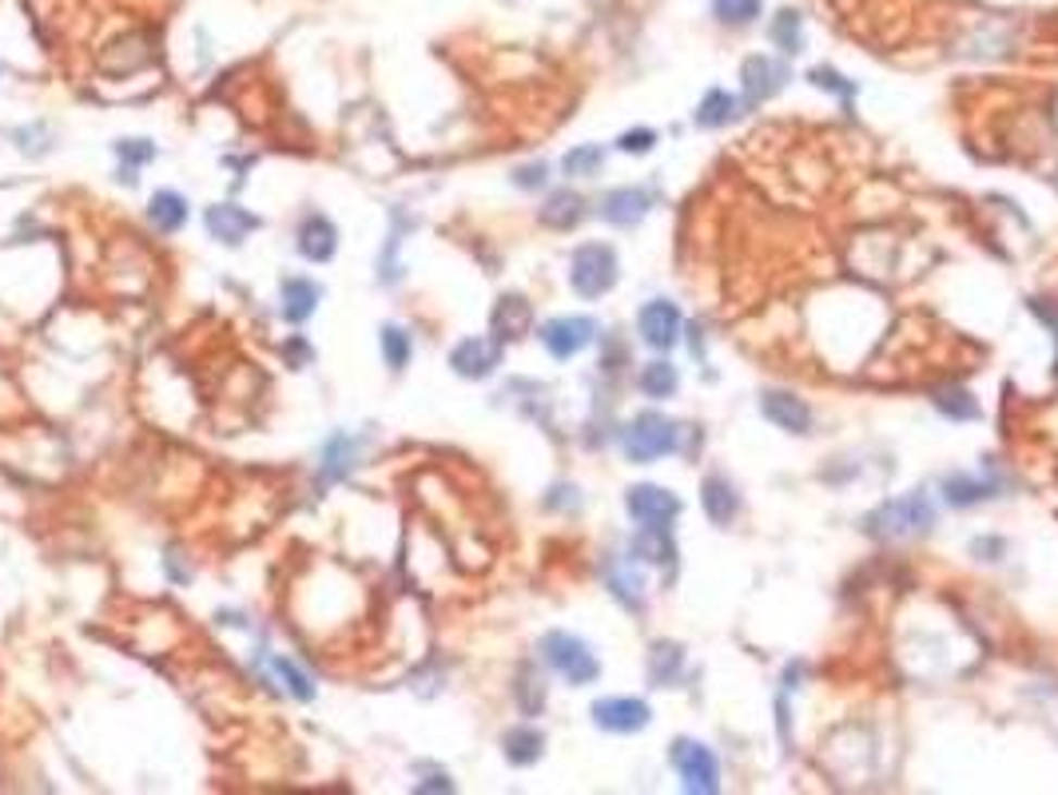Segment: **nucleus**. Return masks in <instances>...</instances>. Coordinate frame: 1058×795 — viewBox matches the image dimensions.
Masks as SVG:
<instances>
[{
	"label": "nucleus",
	"instance_id": "obj_34",
	"mask_svg": "<svg viewBox=\"0 0 1058 795\" xmlns=\"http://www.w3.org/2000/svg\"><path fill=\"white\" fill-rule=\"evenodd\" d=\"M120 167H144L155 160V144L151 139H116Z\"/></svg>",
	"mask_w": 1058,
	"mask_h": 795
},
{
	"label": "nucleus",
	"instance_id": "obj_30",
	"mask_svg": "<svg viewBox=\"0 0 1058 795\" xmlns=\"http://www.w3.org/2000/svg\"><path fill=\"white\" fill-rule=\"evenodd\" d=\"M378 346H383V358H386V367H390V370H402L410 362V355H414L410 335L402 331V326H383Z\"/></svg>",
	"mask_w": 1058,
	"mask_h": 795
},
{
	"label": "nucleus",
	"instance_id": "obj_9",
	"mask_svg": "<svg viewBox=\"0 0 1058 795\" xmlns=\"http://www.w3.org/2000/svg\"><path fill=\"white\" fill-rule=\"evenodd\" d=\"M625 506L633 513V521H640V525H661V530H669V521H676V513H681V497L669 494L664 485H633Z\"/></svg>",
	"mask_w": 1058,
	"mask_h": 795
},
{
	"label": "nucleus",
	"instance_id": "obj_17",
	"mask_svg": "<svg viewBox=\"0 0 1058 795\" xmlns=\"http://www.w3.org/2000/svg\"><path fill=\"white\" fill-rule=\"evenodd\" d=\"M530 323H534V311H530V302H525L522 295H501L494 314H489V326H494V338H498V343L522 338L525 331H530Z\"/></svg>",
	"mask_w": 1058,
	"mask_h": 795
},
{
	"label": "nucleus",
	"instance_id": "obj_1",
	"mask_svg": "<svg viewBox=\"0 0 1058 795\" xmlns=\"http://www.w3.org/2000/svg\"><path fill=\"white\" fill-rule=\"evenodd\" d=\"M935 525V506L923 494L892 497L884 506L863 518V530L880 537V542H907V537H923Z\"/></svg>",
	"mask_w": 1058,
	"mask_h": 795
},
{
	"label": "nucleus",
	"instance_id": "obj_15",
	"mask_svg": "<svg viewBox=\"0 0 1058 795\" xmlns=\"http://www.w3.org/2000/svg\"><path fill=\"white\" fill-rule=\"evenodd\" d=\"M208 231H211V239L235 247V243H244L251 231H259V215H251V211L239 208V203H215V208H208Z\"/></svg>",
	"mask_w": 1058,
	"mask_h": 795
},
{
	"label": "nucleus",
	"instance_id": "obj_31",
	"mask_svg": "<svg viewBox=\"0 0 1058 795\" xmlns=\"http://www.w3.org/2000/svg\"><path fill=\"white\" fill-rule=\"evenodd\" d=\"M637 382L649 398H669V394H676V367H669V362H649V367L640 370Z\"/></svg>",
	"mask_w": 1058,
	"mask_h": 795
},
{
	"label": "nucleus",
	"instance_id": "obj_4",
	"mask_svg": "<svg viewBox=\"0 0 1058 795\" xmlns=\"http://www.w3.org/2000/svg\"><path fill=\"white\" fill-rule=\"evenodd\" d=\"M669 760H673L676 775L685 780V792L712 795L721 787V760H717V751L697 744V740H676Z\"/></svg>",
	"mask_w": 1058,
	"mask_h": 795
},
{
	"label": "nucleus",
	"instance_id": "obj_16",
	"mask_svg": "<svg viewBox=\"0 0 1058 795\" xmlns=\"http://www.w3.org/2000/svg\"><path fill=\"white\" fill-rule=\"evenodd\" d=\"M760 410H764L768 422H776V426L788 430V434H804V430L812 426V410L804 406V398H796V394H788V390H768L764 398H760Z\"/></svg>",
	"mask_w": 1058,
	"mask_h": 795
},
{
	"label": "nucleus",
	"instance_id": "obj_29",
	"mask_svg": "<svg viewBox=\"0 0 1058 795\" xmlns=\"http://www.w3.org/2000/svg\"><path fill=\"white\" fill-rule=\"evenodd\" d=\"M935 410H939V414H947V418H955V422H975V418H979V402L967 390H959V386H955V390L935 394Z\"/></svg>",
	"mask_w": 1058,
	"mask_h": 795
},
{
	"label": "nucleus",
	"instance_id": "obj_35",
	"mask_svg": "<svg viewBox=\"0 0 1058 795\" xmlns=\"http://www.w3.org/2000/svg\"><path fill=\"white\" fill-rule=\"evenodd\" d=\"M764 0H717V16L724 24H752Z\"/></svg>",
	"mask_w": 1058,
	"mask_h": 795
},
{
	"label": "nucleus",
	"instance_id": "obj_21",
	"mask_svg": "<svg viewBox=\"0 0 1058 795\" xmlns=\"http://www.w3.org/2000/svg\"><path fill=\"white\" fill-rule=\"evenodd\" d=\"M700 506H705V513H709L717 525H729V521L736 518L740 497H736V489L729 485V477H705V485H700Z\"/></svg>",
	"mask_w": 1058,
	"mask_h": 795
},
{
	"label": "nucleus",
	"instance_id": "obj_27",
	"mask_svg": "<svg viewBox=\"0 0 1058 795\" xmlns=\"http://www.w3.org/2000/svg\"><path fill=\"white\" fill-rule=\"evenodd\" d=\"M740 108H745V104H736L729 92L712 88V92L705 96V100H700V108H697V124L700 127H724V124H733Z\"/></svg>",
	"mask_w": 1058,
	"mask_h": 795
},
{
	"label": "nucleus",
	"instance_id": "obj_10",
	"mask_svg": "<svg viewBox=\"0 0 1058 795\" xmlns=\"http://www.w3.org/2000/svg\"><path fill=\"white\" fill-rule=\"evenodd\" d=\"M501 362V343L498 338H462V343L450 350V367L458 378H489Z\"/></svg>",
	"mask_w": 1058,
	"mask_h": 795
},
{
	"label": "nucleus",
	"instance_id": "obj_24",
	"mask_svg": "<svg viewBox=\"0 0 1058 795\" xmlns=\"http://www.w3.org/2000/svg\"><path fill=\"white\" fill-rule=\"evenodd\" d=\"M685 672V648L673 645V641H657L649 653V676L652 684H661V688H669V684H676V676Z\"/></svg>",
	"mask_w": 1058,
	"mask_h": 795
},
{
	"label": "nucleus",
	"instance_id": "obj_41",
	"mask_svg": "<svg viewBox=\"0 0 1058 795\" xmlns=\"http://www.w3.org/2000/svg\"><path fill=\"white\" fill-rule=\"evenodd\" d=\"M414 792H453V784L446 780V775H431V780H426V784H419Z\"/></svg>",
	"mask_w": 1058,
	"mask_h": 795
},
{
	"label": "nucleus",
	"instance_id": "obj_23",
	"mask_svg": "<svg viewBox=\"0 0 1058 795\" xmlns=\"http://www.w3.org/2000/svg\"><path fill=\"white\" fill-rule=\"evenodd\" d=\"M585 215V199L577 196V191H553L549 196V203L542 208V223L553 231H570L577 227Z\"/></svg>",
	"mask_w": 1058,
	"mask_h": 795
},
{
	"label": "nucleus",
	"instance_id": "obj_38",
	"mask_svg": "<svg viewBox=\"0 0 1058 795\" xmlns=\"http://www.w3.org/2000/svg\"><path fill=\"white\" fill-rule=\"evenodd\" d=\"M808 80L816 84V88H827V92H839L844 96V104H851V96H856V84H848L839 72H832V69H816Z\"/></svg>",
	"mask_w": 1058,
	"mask_h": 795
},
{
	"label": "nucleus",
	"instance_id": "obj_22",
	"mask_svg": "<svg viewBox=\"0 0 1058 795\" xmlns=\"http://www.w3.org/2000/svg\"><path fill=\"white\" fill-rule=\"evenodd\" d=\"M148 220L155 223V231H163V235H175V231L187 223V199L179 196V191H172V187H163V191L151 196Z\"/></svg>",
	"mask_w": 1058,
	"mask_h": 795
},
{
	"label": "nucleus",
	"instance_id": "obj_14",
	"mask_svg": "<svg viewBox=\"0 0 1058 795\" xmlns=\"http://www.w3.org/2000/svg\"><path fill=\"white\" fill-rule=\"evenodd\" d=\"M338 251V227L326 215H307L299 223V254L307 263H331Z\"/></svg>",
	"mask_w": 1058,
	"mask_h": 795
},
{
	"label": "nucleus",
	"instance_id": "obj_37",
	"mask_svg": "<svg viewBox=\"0 0 1058 795\" xmlns=\"http://www.w3.org/2000/svg\"><path fill=\"white\" fill-rule=\"evenodd\" d=\"M617 148L628 151V156H645V151L657 148V132L652 127H633V132H625V136L617 139Z\"/></svg>",
	"mask_w": 1058,
	"mask_h": 795
},
{
	"label": "nucleus",
	"instance_id": "obj_33",
	"mask_svg": "<svg viewBox=\"0 0 1058 795\" xmlns=\"http://www.w3.org/2000/svg\"><path fill=\"white\" fill-rule=\"evenodd\" d=\"M402 227H407V220H402V215H395V231H390V239H386V251H383V259H378V278H383L386 287L402 278V263L395 259V254H398V243H402Z\"/></svg>",
	"mask_w": 1058,
	"mask_h": 795
},
{
	"label": "nucleus",
	"instance_id": "obj_12",
	"mask_svg": "<svg viewBox=\"0 0 1058 795\" xmlns=\"http://www.w3.org/2000/svg\"><path fill=\"white\" fill-rule=\"evenodd\" d=\"M652 199L657 196L645 191V187H617V191H609L601 199V220L613 223V227H633V223H640L649 215Z\"/></svg>",
	"mask_w": 1058,
	"mask_h": 795
},
{
	"label": "nucleus",
	"instance_id": "obj_19",
	"mask_svg": "<svg viewBox=\"0 0 1058 795\" xmlns=\"http://www.w3.org/2000/svg\"><path fill=\"white\" fill-rule=\"evenodd\" d=\"M633 554H637L640 561L661 566L664 576H673L676 545H673V537H669V530H661V525H640V533L633 537Z\"/></svg>",
	"mask_w": 1058,
	"mask_h": 795
},
{
	"label": "nucleus",
	"instance_id": "obj_11",
	"mask_svg": "<svg viewBox=\"0 0 1058 795\" xmlns=\"http://www.w3.org/2000/svg\"><path fill=\"white\" fill-rule=\"evenodd\" d=\"M788 80V69L772 57H748L740 64V88H745V108L764 104L768 96H776Z\"/></svg>",
	"mask_w": 1058,
	"mask_h": 795
},
{
	"label": "nucleus",
	"instance_id": "obj_20",
	"mask_svg": "<svg viewBox=\"0 0 1058 795\" xmlns=\"http://www.w3.org/2000/svg\"><path fill=\"white\" fill-rule=\"evenodd\" d=\"M501 751H506V760H510L513 768H530V763L542 760V751H546V736H542L537 728H530V724H518V728H510V732L501 736Z\"/></svg>",
	"mask_w": 1058,
	"mask_h": 795
},
{
	"label": "nucleus",
	"instance_id": "obj_28",
	"mask_svg": "<svg viewBox=\"0 0 1058 795\" xmlns=\"http://www.w3.org/2000/svg\"><path fill=\"white\" fill-rule=\"evenodd\" d=\"M768 40L784 52V57H796L804 48V36H800V16L792 9H784V12H776L772 16V24H768Z\"/></svg>",
	"mask_w": 1058,
	"mask_h": 795
},
{
	"label": "nucleus",
	"instance_id": "obj_39",
	"mask_svg": "<svg viewBox=\"0 0 1058 795\" xmlns=\"http://www.w3.org/2000/svg\"><path fill=\"white\" fill-rule=\"evenodd\" d=\"M546 172H549L546 163H525V167H518V172H513V184L525 187V191H530V187H542V184H546Z\"/></svg>",
	"mask_w": 1058,
	"mask_h": 795
},
{
	"label": "nucleus",
	"instance_id": "obj_36",
	"mask_svg": "<svg viewBox=\"0 0 1058 795\" xmlns=\"http://www.w3.org/2000/svg\"><path fill=\"white\" fill-rule=\"evenodd\" d=\"M275 672L283 676V684H287V692H291L295 700H311L314 688L311 681H307V672H299L287 657H275Z\"/></svg>",
	"mask_w": 1058,
	"mask_h": 795
},
{
	"label": "nucleus",
	"instance_id": "obj_3",
	"mask_svg": "<svg viewBox=\"0 0 1058 795\" xmlns=\"http://www.w3.org/2000/svg\"><path fill=\"white\" fill-rule=\"evenodd\" d=\"M617 283V251L605 243H585L570 259V287L582 299H601Z\"/></svg>",
	"mask_w": 1058,
	"mask_h": 795
},
{
	"label": "nucleus",
	"instance_id": "obj_13",
	"mask_svg": "<svg viewBox=\"0 0 1058 795\" xmlns=\"http://www.w3.org/2000/svg\"><path fill=\"white\" fill-rule=\"evenodd\" d=\"M319 299H323V287L314 283V278H302V275H287L279 287V314L287 319V323H307L314 311H319Z\"/></svg>",
	"mask_w": 1058,
	"mask_h": 795
},
{
	"label": "nucleus",
	"instance_id": "obj_26",
	"mask_svg": "<svg viewBox=\"0 0 1058 795\" xmlns=\"http://www.w3.org/2000/svg\"><path fill=\"white\" fill-rule=\"evenodd\" d=\"M605 585H609V593H613L625 609H640L645 605V588H640V576L633 573V569H625L621 561H613V566H605Z\"/></svg>",
	"mask_w": 1058,
	"mask_h": 795
},
{
	"label": "nucleus",
	"instance_id": "obj_7",
	"mask_svg": "<svg viewBox=\"0 0 1058 795\" xmlns=\"http://www.w3.org/2000/svg\"><path fill=\"white\" fill-rule=\"evenodd\" d=\"M681 326H685V319L676 311V302L669 299H652L637 311L640 343L652 346V350H673L681 343Z\"/></svg>",
	"mask_w": 1058,
	"mask_h": 795
},
{
	"label": "nucleus",
	"instance_id": "obj_2",
	"mask_svg": "<svg viewBox=\"0 0 1058 795\" xmlns=\"http://www.w3.org/2000/svg\"><path fill=\"white\" fill-rule=\"evenodd\" d=\"M542 660L570 684H594L601 664H597L594 648L573 633H546L542 636Z\"/></svg>",
	"mask_w": 1058,
	"mask_h": 795
},
{
	"label": "nucleus",
	"instance_id": "obj_6",
	"mask_svg": "<svg viewBox=\"0 0 1058 795\" xmlns=\"http://www.w3.org/2000/svg\"><path fill=\"white\" fill-rule=\"evenodd\" d=\"M594 338H597V323L585 319V314H558V319H549L542 326V346L553 358H561V362L582 355L585 346H594Z\"/></svg>",
	"mask_w": 1058,
	"mask_h": 795
},
{
	"label": "nucleus",
	"instance_id": "obj_8",
	"mask_svg": "<svg viewBox=\"0 0 1058 795\" xmlns=\"http://www.w3.org/2000/svg\"><path fill=\"white\" fill-rule=\"evenodd\" d=\"M589 712H594V724L601 728V732H617V736L640 732V728L652 720L649 704L637 700V696H605V700H597Z\"/></svg>",
	"mask_w": 1058,
	"mask_h": 795
},
{
	"label": "nucleus",
	"instance_id": "obj_5",
	"mask_svg": "<svg viewBox=\"0 0 1058 795\" xmlns=\"http://www.w3.org/2000/svg\"><path fill=\"white\" fill-rule=\"evenodd\" d=\"M676 450V426L664 414H637L625 430L628 461H657Z\"/></svg>",
	"mask_w": 1058,
	"mask_h": 795
},
{
	"label": "nucleus",
	"instance_id": "obj_40",
	"mask_svg": "<svg viewBox=\"0 0 1058 795\" xmlns=\"http://www.w3.org/2000/svg\"><path fill=\"white\" fill-rule=\"evenodd\" d=\"M283 355L291 358V367L299 370V367H307V358H311V346L302 343V338H291V343L283 346Z\"/></svg>",
	"mask_w": 1058,
	"mask_h": 795
},
{
	"label": "nucleus",
	"instance_id": "obj_32",
	"mask_svg": "<svg viewBox=\"0 0 1058 795\" xmlns=\"http://www.w3.org/2000/svg\"><path fill=\"white\" fill-rule=\"evenodd\" d=\"M605 163V151L597 148V144H582V148H573L565 160H561V167H565V175H597Z\"/></svg>",
	"mask_w": 1058,
	"mask_h": 795
},
{
	"label": "nucleus",
	"instance_id": "obj_18",
	"mask_svg": "<svg viewBox=\"0 0 1058 795\" xmlns=\"http://www.w3.org/2000/svg\"><path fill=\"white\" fill-rule=\"evenodd\" d=\"M359 465V438H347V434H335V438L323 446V465H319V482H343L350 470Z\"/></svg>",
	"mask_w": 1058,
	"mask_h": 795
},
{
	"label": "nucleus",
	"instance_id": "obj_25",
	"mask_svg": "<svg viewBox=\"0 0 1058 795\" xmlns=\"http://www.w3.org/2000/svg\"><path fill=\"white\" fill-rule=\"evenodd\" d=\"M943 494L951 506H979V501H991L999 494V482L995 477H947Z\"/></svg>",
	"mask_w": 1058,
	"mask_h": 795
}]
</instances>
